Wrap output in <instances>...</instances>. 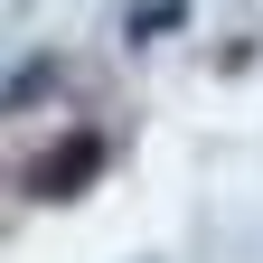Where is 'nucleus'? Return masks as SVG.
Segmentation results:
<instances>
[{"label":"nucleus","instance_id":"1","mask_svg":"<svg viewBox=\"0 0 263 263\" xmlns=\"http://www.w3.org/2000/svg\"><path fill=\"white\" fill-rule=\"evenodd\" d=\"M94 160H104V141L85 132V141H66L57 160H38V188H57V197H66V188H85V179H94Z\"/></svg>","mask_w":263,"mask_h":263}]
</instances>
